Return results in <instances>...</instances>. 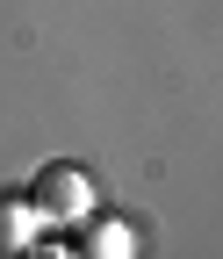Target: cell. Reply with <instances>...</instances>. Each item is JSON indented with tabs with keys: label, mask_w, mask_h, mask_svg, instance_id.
Wrapping results in <instances>:
<instances>
[{
	"label": "cell",
	"mask_w": 223,
	"mask_h": 259,
	"mask_svg": "<svg viewBox=\"0 0 223 259\" xmlns=\"http://www.w3.org/2000/svg\"><path fill=\"white\" fill-rule=\"evenodd\" d=\"M79 202H86V180L72 166H51L43 173V209H79Z\"/></svg>",
	"instance_id": "cell-1"
}]
</instances>
